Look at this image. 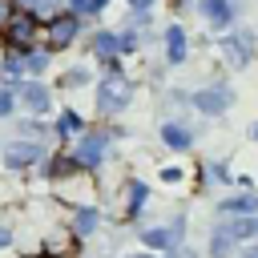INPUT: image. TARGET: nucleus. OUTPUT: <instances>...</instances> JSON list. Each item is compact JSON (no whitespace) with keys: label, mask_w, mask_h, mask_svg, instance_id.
I'll return each instance as SVG.
<instances>
[{"label":"nucleus","mask_w":258,"mask_h":258,"mask_svg":"<svg viewBox=\"0 0 258 258\" xmlns=\"http://www.w3.org/2000/svg\"><path fill=\"white\" fill-rule=\"evenodd\" d=\"M250 234H258V222H226V226L214 234L210 250H214V254H230V246L242 242V238H250Z\"/></svg>","instance_id":"1"},{"label":"nucleus","mask_w":258,"mask_h":258,"mask_svg":"<svg viewBox=\"0 0 258 258\" xmlns=\"http://www.w3.org/2000/svg\"><path fill=\"white\" fill-rule=\"evenodd\" d=\"M97 101H101V109H105V113H113V109H121V105L129 101V85H125L117 73H109V77H105V85H101V97H97Z\"/></svg>","instance_id":"2"},{"label":"nucleus","mask_w":258,"mask_h":258,"mask_svg":"<svg viewBox=\"0 0 258 258\" xmlns=\"http://www.w3.org/2000/svg\"><path fill=\"white\" fill-rule=\"evenodd\" d=\"M105 141H109L105 133H89V137L77 145L73 161H77V165H97V161H101V153H105Z\"/></svg>","instance_id":"3"},{"label":"nucleus","mask_w":258,"mask_h":258,"mask_svg":"<svg viewBox=\"0 0 258 258\" xmlns=\"http://www.w3.org/2000/svg\"><path fill=\"white\" fill-rule=\"evenodd\" d=\"M32 32H36V20L20 12V16H12V20H8L4 40H8V44H28V40H32Z\"/></svg>","instance_id":"4"},{"label":"nucleus","mask_w":258,"mask_h":258,"mask_svg":"<svg viewBox=\"0 0 258 258\" xmlns=\"http://www.w3.org/2000/svg\"><path fill=\"white\" fill-rule=\"evenodd\" d=\"M73 36H77V20L73 16H56L48 24V48H64V44H73Z\"/></svg>","instance_id":"5"},{"label":"nucleus","mask_w":258,"mask_h":258,"mask_svg":"<svg viewBox=\"0 0 258 258\" xmlns=\"http://www.w3.org/2000/svg\"><path fill=\"white\" fill-rule=\"evenodd\" d=\"M222 52H226L230 64H246L250 52H254V36H246V32H242V36H230V40L222 44Z\"/></svg>","instance_id":"6"},{"label":"nucleus","mask_w":258,"mask_h":258,"mask_svg":"<svg viewBox=\"0 0 258 258\" xmlns=\"http://www.w3.org/2000/svg\"><path fill=\"white\" fill-rule=\"evenodd\" d=\"M202 12H206V20H210L214 28H222V24H230V16H234V0H202Z\"/></svg>","instance_id":"7"},{"label":"nucleus","mask_w":258,"mask_h":258,"mask_svg":"<svg viewBox=\"0 0 258 258\" xmlns=\"http://www.w3.org/2000/svg\"><path fill=\"white\" fill-rule=\"evenodd\" d=\"M226 105H230V89H222V85H218V89H206V93L198 97V109H202V113H222Z\"/></svg>","instance_id":"8"},{"label":"nucleus","mask_w":258,"mask_h":258,"mask_svg":"<svg viewBox=\"0 0 258 258\" xmlns=\"http://www.w3.org/2000/svg\"><path fill=\"white\" fill-rule=\"evenodd\" d=\"M36 157H40V145H32V141H12L8 145V165H28Z\"/></svg>","instance_id":"9"},{"label":"nucleus","mask_w":258,"mask_h":258,"mask_svg":"<svg viewBox=\"0 0 258 258\" xmlns=\"http://www.w3.org/2000/svg\"><path fill=\"white\" fill-rule=\"evenodd\" d=\"M24 105H28L32 113H44V109H48V89H44V85H28V89H24Z\"/></svg>","instance_id":"10"},{"label":"nucleus","mask_w":258,"mask_h":258,"mask_svg":"<svg viewBox=\"0 0 258 258\" xmlns=\"http://www.w3.org/2000/svg\"><path fill=\"white\" fill-rule=\"evenodd\" d=\"M125 44H129V40H121V36H109V32L93 40V48H97V56H113V52H121Z\"/></svg>","instance_id":"11"},{"label":"nucleus","mask_w":258,"mask_h":258,"mask_svg":"<svg viewBox=\"0 0 258 258\" xmlns=\"http://www.w3.org/2000/svg\"><path fill=\"white\" fill-rule=\"evenodd\" d=\"M177 234H181V226H173V230H145V246L161 250V246H169V242H173Z\"/></svg>","instance_id":"12"},{"label":"nucleus","mask_w":258,"mask_h":258,"mask_svg":"<svg viewBox=\"0 0 258 258\" xmlns=\"http://www.w3.org/2000/svg\"><path fill=\"white\" fill-rule=\"evenodd\" d=\"M165 48H169V60H181V56H185V32H181V28H169Z\"/></svg>","instance_id":"13"},{"label":"nucleus","mask_w":258,"mask_h":258,"mask_svg":"<svg viewBox=\"0 0 258 258\" xmlns=\"http://www.w3.org/2000/svg\"><path fill=\"white\" fill-rule=\"evenodd\" d=\"M222 210L226 214H258V198H230Z\"/></svg>","instance_id":"14"},{"label":"nucleus","mask_w":258,"mask_h":258,"mask_svg":"<svg viewBox=\"0 0 258 258\" xmlns=\"http://www.w3.org/2000/svg\"><path fill=\"white\" fill-rule=\"evenodd\" d=\"M165 141H169L173 149H185V145H189V133L177 129V125H165Z\"/></svg>","instance_id":"15"},{"label":"nucleus","mask_w":258,"mask_h":258,"mask_svg":"<svg viewBox=\"0 0 258 258\" xmlns=\"http://www.w3.org/2000/svg\"><path fill=\"white\" fill-rule=\"evenodd\" d=\"M93 226H97V210H81L77 214V234H89Z\"/></svg>","instance_id":"16"},{"label":"nucleus","mask_w":258,"mask_h":258,"mask_svg":"<svg viewBox=\"0 0 258 258\" xmlns=\"http://www.w3.org/2000/svg\"><path fill=\"white\" fill-rule=\"evenodd\" d=\"M56 129H60V133H77V129H81V117H77V113H60V125H56Z\"/></svg>","instance_id":"17"},{"label":"nucleus","mask_w":258,"mask_h":258,"mask_svg":"<svg viewBox=\"0 0 258 258\" xmlns=\"http://www.w3.org/2000/svg\"><path fill=\"white\" fill-rule=\"evenodd\" d=\"M141 198H145V185H141V181H133V185H129V210H137V206H141Z\"/></svg>","instance_id":"18"},{"label":"nucleus","mask_w":258,"mask_h":258,"mask_svg":"<svg viewBox=\"0 0 258 258\" xmlns=\"http://www.w3.org/2000/svg\"><path fill=\"white\" fill-rule=\"evenodd\" d=\"M20 69H28V60H20V56H12V60L4 64V73H8V77H20Z\"/></svg>","instance_id":"19"},{"label":"nucleus","mask_w":258,"mask_h":258,"mask_svg":"<svg viewBox=\"0 0 258 258\" xmlns=\"http://www.w3.org/2000/svg\"><path fill=\"white\" fill-rule=\"evenodd\" d=\"M28 69L40 73V69H44V52H32V56H28Z\"/></svg>","instance_id":"20"},{"label":"nucleus","mask_w":258,"mask_h":258,"mask_svg":"<svg viewBox=\"0 0 258 258\" xmlns=\"http://www.w3.org/2000/svg\"><path fill=\"white\" fill-rule=\"evenodd\" d=\"M73 8L77 12H89V8H97V0H73Z\"/></svg>","instance_id":"21"},{"label":"nucleus","mask_w":258,"mask_h":258,"mask_svg":"<svg viewBox=\"0 0 258 258\" xmlns=\"http://www.w3.org/2000/svg\"><path fill=\"white\" fill-rule=\"evenodd\" d=\"M8 109H12V97H8V93H0V113H8Z\"/></svg>","instance_id":"22"},{"label":"nucleus","mask_w":258,"mask_h":258,"mask_svg":"<svg viewBox=\"0 0 258 258\" xmlns=\"http://www.w3.org/2000/svg\"><path fill=\"white\" fill-rule=\"evenodd\" d=\"M129 4H133V8H149L153 0H129Z\"/></svg>","instance_id":"23"},{"label":"nucleus","mask_w":258,"mask_h":258,"mask_svg":"<svg viewBox=\"0 0 258 258\" xmlns=\"http://www.w3.org/2000/svg\"><path fill=\"white\" fill-rule=\"evenodd\" d=\"M4 16H8V0H0V20H4Z\"/></svg>","instance_id":"24"},{"label":"nucleus","mask_w":258,"mask_h":258,"mask_svg":"<svg viewBox=\"0 0 258 258\" xmlns=\"http://www.w3.org/2000/svg\"><path fill=\"white\" fill-rule=\"evenodd\" d=\"M4 242H8V234H4V230H0V246H4Z\"/></svg>","instance_id":"25"},{"label":"nucleus","mask_w":258,"mask_h":258,"mask_svg":"<svg viewBox=\"0 0 258 258\" xmlns=\"http://www.w3.org/2000/svg\"><path fill=\"white\" fill-rule=\"evenodd\" d=\"M242 258H258V250H250V254H242Z\"/></svg>","instance_id":"26"},{"label":"nucleus","mask_w":258,"mask_h":258,"mask_svg":"<svg viewBox=\"0 0 258 258\" xmlns=\"http://www.w3.org/2000/svg\"><path fill=\"white\" fill-rule=\"evenodd\" d=\"M133 258H153V254H133Z\"/></svg>","instance_id":"27"},{"label":"nucleus","mask_w":258,"mask_h":258,"mask_svg":"<svg viewBox=\"0 0 258 258\" xmlns=\"http://www.w3.org/2000/svg\"><path fill=\"white\" fill-rule=\"evenodd\" d=\"M20 4H36V0H20Z\"/></svg>","instance_id":"28"}]
</instances>
